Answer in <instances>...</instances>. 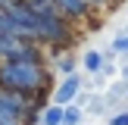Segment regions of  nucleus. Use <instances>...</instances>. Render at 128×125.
I'll use <instances>...</instances> for the list:
<instances>
[{
  "label": "nucleus",
  "mask_w": 128,
  "mask_h": 125,
  "mask_svg": "<svg viewBox=\"0 0 128 125\" xmlns=\"http://www.w3.org/2000/svg\"><path fill=\"white\" fill-rule=\"evenodd\" d=\"M50 84V75L41 62H28V60H0V88L10 91H34L41 94Z\"/></svg>",
  "instance_id": "f257e3e1"
},
{
  "label": "nucleus",
  "mask_w": 128,
  "mask_h": 125,
  "mask_svg": "<svg viewBox=\"0 0 128 125\" xmlns=\"http://www.w3.org/2000/svg\"><path fill=\"white\" fill-rule=\"evenodd\" d=\"M78 88H81V78H78V75H75V72H69L66 78H62V84L56 88L53 100H56V103H60V106H62V103H72V100L78 97Z\"/></svg>",
  "instance_id": "f03ea898"
},
{
  "label": "nucleus",
  "mask_w": 128,
  "mask_h": 125,
  "mask_svg": "<svg viewBox=\"0 0 128 125\" xmlns=\"http://www.w3.org/2000/svg\"><path fill=\"white\" fill-rule=\"evenodd\" d=\"M53 3L62 10V16H72V19H78V16L88 12V3H84V0H53Z\"/></svg>",
  "instance_id": "7ed1b4c3"
},
{
  "label": "nucleus",
  "mask_w": 128,
  "mask_h": 125,
  "mask_svg": "<svg viewBox=\"0 0 128 125\" xmlns=\"http://www.w3.org/2000/svg\"><path fill=\"white\" fill-rule=\"evenodd\" d=\"M125 94H128V84H125V81H119V84H112V88H110V94H106L103 100H106V106H112V103H119Z\"/></svg>",
  "instance_id": "20e7f679"
},
{
  "label": "nucleus",
  "mask_w": 128,
  "mask_h": 125,
  "mask_svg": "<svg viewBox=\"0 0 128 125\" xmlns=\"http://www.w3.org/2000/svg\"><path fill=\"white\" fill-rule=\"evenodd\" d=\"M84 69L88 72H100V69H103V56H100L97 50H88L84 53Z\"/></svg>",
  "instance_id": "39448f33"
},
{
  "label": "nucleus",
  "mask_w": 128,
  "mask_h": 125,
  "mask_svg": "<svg viewBox=\"0 0 128 125\" xmlns=\"http://www.w3.org/2000/svg\"><path fill=\"white\" fill-rule=\"evenodd\" d=\"M78 119H81V110H78V106H69V103H62V119H60L62 125H75Z\"/></svg>",
  "instance_id": "423d86ee"
},
{
  "label": "nucleus",
  "mask_w": 128,
  "mask_h": 125,
  "mask_svg": "<svg viewBox=\"0 0 128 125\" xmlns=\"http://www.w3.org/2000/svg\"><path fill=\"white\" fill-rule=\"evenodd\" d=\"M56 66H60V72H62V75L75 72V60H72V56H62V60H56Z\"/></svg>",
  "instance_id": "0eeeda50"
},
{
  "label": "nucleus",
  "mask_w": 128,
  "mask_h": 125,
  "mask_svg": "<svg viewBox=\"0 0 128 125\" xmlns=\"http://www.w3.org/2000/svg\"><path fill=\"white\" fill-rule=\"evenodd\" d=\"M60 119H62V110H60V103H56L53 110H50L47 116H44V122H47V125H56V122H60Z\"/></svg>",
  "instance_id": "6e6552de"
},
{
  "label": "nucleus",
  "mask_w": 128,
  "mask_h": 125,
  "mask_svg": "<svg viewBox=\"0 0 128 125\" xmlns=\"http://www.w3.org/2000/svg\"><path fill=\"white\" fill-rule=\"evenodd\" d=\"M112 50H119V53H128V34H125V38H116Z\"/></svg>",
  "instance_id": "1a4fd4ad"
},
{
  "label": "nucleus",
  "mask_w": 128,
  "mask_h": 125,
  "mask_svg": "<svg viewBox=\"0 0 128 125\" xmlns=\"http://www.w3.org/2000/svg\"><path fill=\"white\" fill-rule=\"evenodd\" d=\"M110 125H128V112H119L116 119H110Z\"/></svg>",
  "instance_id": "9d476101"
},
{
  "label": "nucleus",
  "mask_w": 128,
  "mask_h": 125,
  "mask_svg": "<svg viewBox=\"0 0 128 125\" xmlns=\"http://www.w3.org/2000/svg\"><path fill=\"white\" fill-rule=\"evenodd\" d=\"M84 3H94V6H106L110 0H84Z\"/></svg>",
  "instance_id": "9b49d317"
},
{
  "label": "nucleus",
  "mask_w": 128,
  "mask_h": 125,
  "mask_svg": "<svg viewBox=\"0 0 128 125\" xmlns=\"http://www.w3.org/2000/svg\"><path fill=\"white\" fill-rule=\"evenodd\" d=\"M125 103H128V94H125Z\"/></svg>",
  "instance_id": "f8f14e48"
},
{
  "label": "nucleus",
  "mask_w": 128,
  "mask_h": 125,
  "mask_svg": "<svg viewBox=\"0 0 128 125\" xmlns=\"http://www.w3.org/2000/svg\"><path fill=\"white\" fill-rule=\"evenodd\" d=\"M56 125H62V122H56Z\"/></svg>",
  "instance_id": "ddd939ff"
},
{
  "label": "nucleus",
  "mask_w": 128,
  "mask_h": 125,
  "mask_svg": "<svg viewBox=\"0 0 128 125\" xmlns=\"http://www.w3.org/2000/svg\"><path fill=\"white\" fill-rule=\"evenodd\" d=\"M125 75H128V69H125Z\"/></svg>",
  "instance_id": "4468645a"
}]
</instances>
